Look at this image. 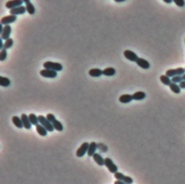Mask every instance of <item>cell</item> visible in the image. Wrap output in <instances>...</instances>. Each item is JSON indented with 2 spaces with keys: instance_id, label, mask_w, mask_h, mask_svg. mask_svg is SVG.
I'll return each mask as SVG.
<instances>
[{
  "instance_id": "6da1fadb",
  "label": "cell",
  "mask_w": 185,
  "mask_h": 184,
  "mask_svg": "<svg viewBox=\"0 0 185 184\" xmlns=\"http://www.w3.org/2000/svg\"><path fill=\"white\" fill-rule=\"evenodd\" d=\"M38 120H39V124H40V125H42L43 127H45L49 132L55 130V129H54L53 124H52L51 122H50L49 120L47 119V117H43V115H38Z\"/></svg>"
},
{
  "instance_id": "7a4b0ae2",
  "label": "cell",
  "mask_w": 185,
  "mask_h": 184,
  "mask_svg": "<svg viewBox=\"0 0 185 184\" xmlns=\"http://www.w3.org/2000/svg\"><path fill=\"white\" fill-rule=\"evenodd\" d=\"M43 67H45V69L54 70V71H56V72L63 70V65H61V64L54 63V61H45V63H43Z\"/></svg>"
},
{
  "instance_id": "3957f363",
  "label": "cell",
  "mask_w": 185,
  "mask_h": 184,
  "mask_svg": "<svg viewBox=\"0 0 185 184\" xmlns=\"http://www.w3.org/2000/svg\"><path fill=\"white\" fill-rule=\"evenodd\" d=\"M185 73V69L184 68H177V69H170V70H167L166 71V74L168 77H174V76H177V75H183Z\"/></svg>"
},
{
  "instance_id": "277c9868",
  "label": "cell",
  "mask_w": 185,
  "mask_h": 184,
  "mask_svg": "<svg viewBox=\"0 0 185 184\" xmlns=\"http://www.w3.org/2000/svg\"><path fill=\"white\" fill-rule=\"evenodd\" d=\"M89 144H90V143H88V142H85V143H83L82 145H80V147L77 149V151H76V157H78V158H83L85 154H88Z\"/></svg>"
},
{
  "instance_id": "5b68a950",
  "label": "cell",
  "mask_w": 185,
  "mask_h": 184,
  "mask_svg": "<svg viewBox=\"0 0 185 184\" xmlns=\"http://www.w3.org/2000/svg\"><path fill=\"white\" fill-rule=\"evenodd\" d=\"M114 177H115V179L118 180V181H123V182H125V183H128V184H132V183H133V180H132L131 177L125 176L124 173H118V171L114 173Z\"/></svg>"
},
{
  "instance_id": "8992f818",
  "label": "cell",
  "mask_w": 185,
  "mask_h": 184,
  "mask_svg": "<svg viewBox=\"0 0 185 184\" xmlns=\"http://www.w3.org/2000/svg\"><path fill=\"white\" fill-rule=\"evenodd\" d=\"M105 166L107 167L108 168V170L110 171L111 173H118V166H116L115 164L113 163V161L111 160V159H109V158H106L105 159Z\"/></svg>"
},
{
  "instance_id": "52a82bcc",
  "label": "cell",
  "mask_w": 185,
  "mask_h": 184,
  "mask_svg": "<svg viewBox=\"0 0 185 184\" xmlns=\"http://www.w3.org/2000/svg\"><path fill=\"white\" fill-rule=\"evenodd\" d=\"M24 1L22 0H10L5 3V8L9 10H12V9H15V8H18V7H21Z\"/></svg>"
},
{
  "instance_id": "ba28073f",
  "label": "cell",
  "mask_w": 185,
  "mask_h": 184,
  "mask_svg": "<svg viewBox=\"0 0 185 184\" xmlns=\"http://www.w3.org/2000/svg\"><path fill=\"white\" fill-rule=\"evenodd\" d=\"M40 75L43 77L47 78H55L57 76V72L54 71V70H50V69H43L40 71Z\"/></svg>"
},
{
  "instance_id": "9c48e42d",
  "label": "cell",
  "mask_w": 185,
  "mask_h": 184,
  "mask_svg": "<svg viewBox=\"0 0 185 184\" xmlns=\"http://www.w3.org/2000/svg\"><path fill=\"white\" fill-rule=\"evenodd\" d=\"M11 32H12V28L10 24H7V26H5V28H3L2 32L0 33V37L3 39V40H7V39L11 38L10 37V35H11Z\"/></svg>"
},
{
  "instance_id": "30bf717a",
  "label": "cell",
  "mask_w": 185,
  "mask_h": 184,
  "mask_svg": "<svg viewBox=\"0 0 185 184\" xmlns=\"http://www.w3.org/2000/svg\"><path fill=\"white\" fill-rule=\"evenodd\" d=\"M124 56H125V58H127L128 61H133V63H136V61L139 59L138 55H136L134 52H132L131 50H125V51H124Z\"/></svg>"
},
{
  "instance_id": "8fae6325",
  "label": "cell",
  "mask_w": 185,
  "mask_h": 184,
  "mask_svg": "<svg viewBox=\"0 0 185 184\" xmlns=\"http://www.w3.org/2000/svg\"><path fill=\"white\" fill-rule=\"evenodd\" d=\"M16 19H17V16H15V15H8V16H5V17L1 18L0 22H1V24H3V26H7V24H10V23H13V22H15Z\"/></svg>"
},
{
  "instance_id": "7c38bea8",
  "label": "cell",
  "mask_w": 185,
  "mask_h": 184,
  "mask_svg": "<svg viewBox=\"0 0 185 184\" xmlns=\"http://www.w3.org/2000/svg\"><path fill=\"white\" fill-rule=\"evenodd\" d=\"M27 12V8L26 5H21V7H18V8H15V9H12L10 10V15H21V14H24Z\"/></svg>"
},
{
  "instance_id": "4fadbf2b",
  "label": "cell",
  "mask_w": 185,
  "mask_h": 184,
  "mask_svg": "<svg viewBox=\"0 0 185 184\" xmlns=\"http://www.w3.org/2000/svg\"><path fill=\"white\" fill-rule=\"evenodd\" d=\"M20 117H21L22 123H24V127L26 128V129H31V127H32V123H31L30 119H29V115L22 113Z\"/></svg>"
},
{
  "instance_id": "5bb4252c",
  "label": "cell",
  "mask_w": 185,
  "mask_h": 184,
  "mask_svg": "<svg viewBox=\"0 0 185 184\" xmlns=\"http://www.w3.org/2000/svg\"><path fill=\"white\" fill-rule=\"evenodd\" d=\"M118 101L123 104H127V103H130L131 101H133V96L131 94H123V95L120 96Z\"/></svg>"
},
{
  "instance_id": "9a60e30c",
  "label": "cell",
  "mask_w": 185,
  "mask_h": 184,
  "mask_svg": "<svg viewBox=\"0 0 185 184\" xmlns=\"http://www.w3.org/2000/svg\"><path fill=\"white\" fill-rule=\"evenodd\" d=\"M136 65H138L139 67L142 68V69H148V68L150 67V64H149L146 59L140 58V57H139V59L136 61Z\"/></svg>"
},
{
  "instance_id": "2e32d148",
  "label": "cell",
  "mask_w": 185,
  "mask_h": 184,
  "mask_svg": "<svg viewBox=\"0 0 185 184\" xmlns=\"http://www.w3.org/2000/svg\"><path fill=\"white\" fill-rule=\"evenodd\" d=\"M96 148H97V144L95 142H91L89 144V149H88V156L89 157H93L94 154H96Z\"/></svg>"
},
{
  "instance_id": "e0dca14e",
  "label": "cell",
  "mask_w": 185,
  "mask_h": 184,
  "mask_svg": "<svg viewBox=\"0 0 185 184\" xmlns=\"http://www.w3.org/2000/svg\"><path fill=\"white\" fill-rule=\"evenodd\" d=\"M93 160H94L95 163L99 164V166H104V165H105V159H103V157H102L99 154H94V156H93Z\"/></svg>"
},
{
  "instance_id": "ac0fdd59",
  "label": "cell",
  "mask_w": 185,
  "mask_h": 184,
  "mask_svg": "<svg viewBox=\"0 0 185 184\" xmlns=\"http://www.w3.org/2000/svg\"><path fill=\"white\" fill-rule=\"evenodd\" d=\"M132 96H133L134 101H142L146 98V94H145V92H143V91H138V92H134V93L132 94Z\"/></svg>"
},
{
  "instance_id": "d6986e66",
  "label": "cell",
  "mask_w": 185,
  "mask_h": 184,
  "mask_svg": "<svg viewBox=\"0 0 185 184\" xmlns=\"http://www.w3.org/2000/svg\"><path fill=\"white\" fill-rule=\"evenodd\" d=\"M89 75L92 76V77H99L101 75H103V70L96 69V68L91 69L90 71H89Z\"/></svg>"
},
{
  "instance_id": "ffe728a7",
  "label": "cell",
  "mask_w": 185,
  "mask_h": 184,
  "mask_svg": "<svg viewBox=\"0 0 185 184\" xmlns=\"http://www.w3.org/2000/svg\"><path fill=\"white\" fill-rule=\"evenodd\" d=\"M115 73H116L115 69L111 67H108L103 70V75H106V76H113L115 75Z\"/></svg>"
},
{
  "instance_id": "44dd1931",
  "label": "cell",
  "mask_w": 185,
  "mask_h": 184,
  "mask_svg": "<svg viewBox=\"0 0 185 184\" xmlns=\"http://www.w3.org/2000/svg\"><path fill=\"white\" fill-rule=\"evenodd\" d=\"M36 131L38 132V134H40L41 136H45L48 134V132H49L42 125H40V124L36 125Z\"/></svg>"
},
{
  "instance_id": "7402d4cb",
  "label": "cell",
  "mask_w": 185,
  "mask_h": 184,
  "mask_svg": "<svg viewBox=\"0 0 185 184\" xmlns=\"http://www.w3.org/2000/svg\"><path fill=\"white\" fill-rule=\"evenodd\" d=\"M12 121H13L14 125L16 126L17 128H22L24 127V123H22V120L21 117H12Z\"/></svg>"
},
{
  "instance_id": "603a6c76",
  "label": "cell",
  "mask_w": 185,
  "mask_h": 184,
  "mask_svg": "<svg viewBox=\"0 0 185 184\" xmlns=\"http://www.w3.org/2000/svg\"><path fill=\"white\" fill-rule=\"evenodd\" d=\"M169 88H170V90H171L172 92L176 93V94H179L181 92V88H180V86H179V84L171 83V84L169 85Z\"/></svg>"
},
{
  "instance_id": "cb8c5ba5",
  "label": "cell",
  "mask_w": 185,
  "mask_h": 184,
  "mask_svg": "<svg viewBox=\"0 0 185 184\" xmlns=\"http://www.w3.org/2000/svg\"><path fill=\"white\" fill-rule=\"evenodd\" d=\"M0 85L2 87H9L11 85V80L5 76H0Z\"/></svg>"
},
{
  "instance_id": "d4e9b609",
  "label": "cell",
  "mask_w": 185,
  "mask_h": 184,
  "mask_svg": "<svg viewBox=\"0 0 185 184\" xmlns=\"http://www.w3.org/2000/svg\"><path fill=\"white\" fill-rule=\"evenodd\" d=\"M160 80L162 82V84L166 85V86H169L171 84V78L168 77L167 75H161L160 76Z\"/></svg>"
},
{
  "instance_id": "484cf974",
  "label": "cell",
  "mask_w": 185,
  "mask_h": 184,
  "mask_svg": "<svg viewBox=\"0 0 185 184\" xmlns=\"http://www.w3.org/2000/svg\"><path fill=\"white\" fill-rule=\"evenodd\" d=\"M29 119H30L31 123H32V125L36 126L39 124V120H38V117L37 115H35L34 113H31V114H29Z\"/></svg>"
},
{
  "instance_id": "4316f807",
  "label": "cell",
  "mask_w": 185,
  "mask_h": 184,
  "mask_svg": "<svg viewBox=\"0 0 185 184\" xmlns=\"http://www.w3.org/2000/svg\"><path fill=\"white\" fill-rule=\"evenodd\" d=\"M52 124H53V126H54V129L57 130V131H63V130H64L63 124L60 123L59 121H57V120H56L55 122H53Z\"/></svg>"
},
{
  "instance_id": "83f0119b",
  "label": "cell",
  "mask_w": 185,
  "mask_h": 184,
  "mask_svg": "<svg viewBox=\"0 0 185 184\" xmlns=\"http://www.w3.org/2000/svg\"><path fill=\"white\" fill-rule=\"evenodd\" d=\"M26 8H27V12H28L30 15H34V14H35V7L32 5V3H31V2L27 3Z\"/></svg>"
},
{
  "instance_id": "f1b7e54d",
  "label": "cell",
  "mask_w": 185,
  "mask_h": 184,
  "mask_svg": "<svg viewBox=\"0 0 185 184\" xmlns=\"http://www.w3.org/2000/svg\"><path fill=\"white\" fill-rule=\"evenodd\" d=\"M14 43V40L12 38H9L7 39V40L5 41V45H3V49H5V50H8V49H10L13 45Z\"/></svg>"
},
{
  "instance_id": "f546056e",
  "label": "cell",
  "mask_w": 185,
  "mask_h": 184,
  "mask_svg": "<svg viewBox=\"0 0 185 184\" xmlns=\"http://www.w3.org/2000/svg\"><path fill=\"white\" fill-rule=\"evenodd\" d=\"M182 80H183L182 75H177V76L171 77V83H174V84H180Z\"/></svg>"
},
{
  "instance_id": "4dcf8cb0",
  "label": "cell",
  "mask_w": 185,
  "mask_h": 184,
  "mask_svg": "<svg viewBox=\"0 0 185 184\" xmlns=\"http://www.w3.org/2000/svg\"><path fill=\"white\" fill-rule=\"evenodd\" d=\"M7 56H8L7 50H5V49H1V51H0V59H1V61H5Z\"/></svg>"
},
{
  "instance_id": "1f68e13d",
  "label": "cell",
  "mask_w": 185,
  "mask_h": 184,
  "mask_svg": "<svg viewBox=\"0 0 185 184\" xmlns=\"http://www.w3.org/2000/svg\"><path fill=\"white\" fill-rule=\"evenodd\" d=\"M172 2H174L176 5H178V7H180V8H183L185 5L184 0H172Z\"/></svg>"
},
{
  "instance_id": "d6a6232c",
  "label": "cell",
  "mask_w": 185,
  "mask_h": 184,
  "mask_svg": "<svg viewBox=\"0 0 185 184\" xmlns=\"http://www.w3.org/2000/svg\"><path fill=\"white\" fill-rule=\"evenodd\" d=\"M47 119L49 120L51 123H53V122L56 121V117H55V115H54L53 113H48V114H47Z\"/></svg>"
},
{
  "instance_id": "836d02e7",
  "label": "cell",
  "mask_w": 185,
  "mask_h": 184,
  "mask_svg": "<svg viewBox=\"0 0 185 184\" xmlns=\"http://www.w3.org/2000/svg\"><path fill=\"white\" fill-rule=\"evenodd\" d=\"M179 86H180L181 89H185V80H182V82L179 84Z\"/></svg>"
},
{
  "instance_id": "e575fe53",
  "label": "cell",
  "mask_w": 185,
  "mask_h": 184,
  "mask_svg": "<svg viewBox=\"0 0 185 184\" xmlns=\"http://www.w3.org/2000/svg\"><path fill=\"white\" fill-rule=\"evenodd\" d=\"M114 184H128V183H125V182H123V181H118V180H115Z\"/></svg>"
},
{
  "instance_id": "d590c367",
  "label": "cell",
  "mask_w": 185,
  "mask_h": 184,
  "mask_svg": "<svg viewBox=\"0 0 185 184\" xmlns=\"http://www.w3.org/2000/svg\"><path fill=\"white\" fill-rule=\"evenodd\" d=\"M164 2H166V3H171L172 2V0H163Z\"/></svg>"
},
{
  "instance_id": "8d00e7d4",
  "label": "cell",
  "mask_w": 185,
  "mask_h": 184,
  "mask_svg": "<svg viewBox=\"0 0 185 184\" xmlns=\"http://www.w3.org/2000/svg\"><path fill=\"white\" fill-rule=\"evenodd\" d=\"M115 2H124V1H126V0H114Z\"/></svg>"
},
{
  "instance_id": "74e56055",
  "label": "cell",
  "mask_w": 185,
  "mask_h": 184,
  "mask_svg": "<svg viewBox=\"0 0 185 184\" xmlns=\"http://www.w3.org/2000/svg\"><path fill=\"white\" fill-rule=\"evenodd\" d=\"M22 1H24V2L26 3V5H27V3H29V2H31L30 0H22Z\"/></svg>"
},
{
  "instance_id": "f35d334b",
  "label": "cell",
  "mask_w": 185,
  "mask_h": 184,
  "mask_svg": "<svg viewBox=\"0 0 185 184\" xmlns=\"http://www.w3.org/2000/svg\"><path fill=\"white\" fill-rule=\"evenodd\" d=\"M182 78H183V80H185V73H184V74H183V75H182Z\"/></svg>"
},
{
  "instance_id": "ab89813d",
  "label": "cell",
  "mask_w": 185,
  "mask_h": 184,
  "mask_svg": "<svg viewBox=\"0 0 185 184\" xmlns=\"http://www.w3.org/2000/svg\"><path fill=\"white\" fill-rule=\"evenodd\" d=\"M184 69H185V68H184Z\"/></svg>"
}]
</instances>
